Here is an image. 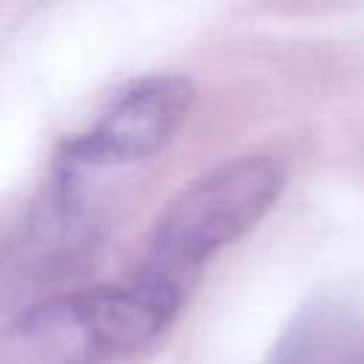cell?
<instances>
[{"instance_id":"obj_1","label":"cell","mask_w":364,"mask_h":364,"mask_svg":"<svg viewBox=\"0 0 364 364\" xmlns=\"http://www.w3.org/2000/svg\"><path fill=\"white\" fill-rule=\"evenodd\" d=\"M179 304L139 279L48 296L0 327V364H100L156 338Z\"/></svg>"},{"instance_id":"obj_2","label":"cell","mask_w":364,"mask_h":364,"mask_svg":"<svg viewBox=\"0 0 364 364\" xmlns=\"http://www.w3.org/2000/svg\"><path fill=\"white\" fill-rule=\"evenodd\" d=\"M282 185V165L259 154L210 168L159 213L136 279L185 299L202 264L247 233L273 208Z\"/></svg>"},{"instance_id":"obj_3","label":"cell","mask_w":364,"mask_h":364,"mask_svg":"<svg viewBox=\"0 0 364 364\" xmlns=\"http://www.w3.org/2000/svg\"><path fill=\"white\" fill-rule=\"evenodd\" d=\"M191 97V82L179 74H154L125 85L97 122L65 145L57 182L80 185L88 173L151 159L182 125Z\"/></svg>"}]
</instances>
